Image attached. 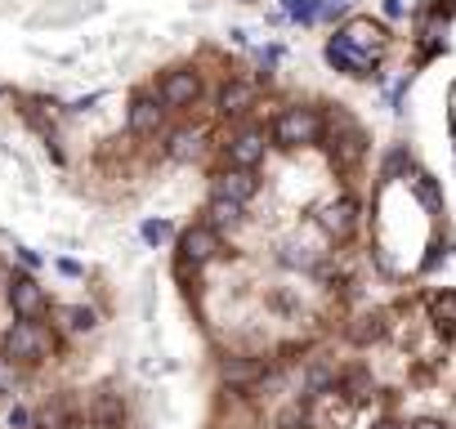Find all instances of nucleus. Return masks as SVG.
<instances>
[{
	"mask_svg": "<svg viewBox=\"0 0 456 429\" xmlns=\"http://www.w3.org/2000/svg\"><path fill=\"white\" fill-rule=\"evenodd\" d=\"M340 125H345V134H340V139H331V157H336L340 166H354V161L367 152V134H362L354 121H340Z\"/></svg>",
	"mask_w": 456,
	"mask_h": 429,
	"instance_id": "nucleus-12",
	"label": "nucleus"
},
{
	"mask_svg": "<svg viewBox=\"0 0 456 429\" xmlns=\"http://www.w3.org/2000/svg\"><path fill=\"white\" fill-rule=\"evenodd\" d=\"M210 220L238 229V224H242V201H233V197H210Z\"/></svg>",
	"mask_w": 456,
	"mask_h": 429,
	"instance_id": "nucleus-14",
	"label": "nucleus"
},
{
	"mask_svg": "<svg viewBox=\"0 0 456 429\" xmlns=\"http://www.w3.org/2000/svg\"><path fill=\"white\" fill-rule=\"evenodd\" d=\"M161 117H166V108H161V99H152V94H139V99L130 103V130H134V134H157V130H161Z\"/></svg>",
	"mask_w": 456,
	"mask_h": 429,
	"instance_id": "nucleus-11",
	"label": "nucleus"
},
{
	"mask_svg": "<svg viewBox=\"0 0 456 429\" xmlns=\"http://www.w3.org/2000/svg\"><path fill=\"white\" fill-rule=\"evenodd\" d=\"M411 429H447V425H443V420H429V416H425V420H416Z\"/></svg>",
	"mask_w": 456,
	"mask_h": 429,
	"instance_id": "nucleus-26",
	"label": "nucleus"
},
{
	"mask_svg": "<svg viewBox=\"0 0 456 429\" xmlns=\"http://www.w3.org/2000/svg\"><path fill=\"white\" fill-rule=\"evenodd\" d=\"M143 238H148V242H166V238H170V224L152 220V224H143Z\"/></svg>",
	"mask_w": 456,
	"mask_h": 429,
	"instance_id": "nucleus-22",
	"label": "nucleus"
},
{
	"mask_svg": "<svg viewBox=\"0 0 456 429\" xmlns=\"http://www.w3.org/2000/svg\"><path fill=\"white\" fill-rule=\"evenodd\" d=\"M265 130H242L238 139H228V166H242V170H256L265 161Z\"/></svg>",
	"mask_w": 456,
	"mask_h": 429,
	"instance_id": "nucleus-4",
	"label": "nucleus"
},
{
	"mask_svg": "<svg viewBox=\"0 0 456 429\" xmlns=\"http://www.w3.org/2000/svg\"><path fill=\"white\" fill-rule=\"evenodd\" d=\"M219 376H224L228 384H247V380H256V376H260V367H256V362L233 358V362H224V367H219Z\"/></svg>",
	"mask_w": 456,
	"mask_h": 429,
	"instance_id": "nucleus-15",
	"label": "nucleus"
},
{
	"mask_svg": "<svg viewBox=\"0 0 456 429\" xmlns=\"http://www.w3.org/2000/svg\"><path fill=\"white\" fill-rule=\"evenodd\" d=\"M94 411H99V420H117V416H121L117 398H99V407H94Z\"/></svg>",
	"mask_w": 456,
	"mask_h": 429,
	"instance_id": "nucleus-23",
	"label": "nucleus"
},
{
	"mask_svg": "<svg viewBox=\"0 0 456 429\" xmlns=\"http://www.w3.org/2000/svg\"><path fill=\"white\" fill-rule=\"evenodd\" d=\"M179 251H183L188 264H206V260H215V251H219V233H215L210 224H197V229H188V233L179 238Z\"/></svg>",
	"mask_w": 456,
	"mask_h": 429,
	"instance_id": "nucleus-5",
	"label": "nucleus"
},
{
	"mask_svg": "<svg viewBox=\"0 0 456 429\" xmlns=\"http://www.w3.org/2000/svg\"><path fill=\"white\" fill-rule=\"evenodd\" d=\"M45 349H50V336L41 331L37 318H19V322L5 331V358H10V362H32V358H41Z\"/></svg>",
	"mask_w": 456,
	"mask_h": 429,
	"instance_id": "nucleus-2",
	"label": "nucleus"
},
{
	"mask_svg": "<svg viewBox=\"0 0 456 429\" xmlns=\"http://www.w3.org/2000/svg\"><path fill=\"white\" fill-rule=\"evenodd\" d=\"M170 157H179V161H192V157H197V134H192V130H179V134H170Z\"/></svg>",
	"mask_w": 456,
	"mask_h": 429,
	"instance_id": "nucleus-18",
	"label": "nucleus"
},
{
	"mask_svg": "<svg viewBox=\"0 0 456 429\" xmlns=\"http://www.w3.org/2000/svg\"><path fill=\"white\" fill-rule=\"evenodd\" d=\"M340 41L354 45V50H362V54H371V59H380L385 45H389V32L380 23H371V19H349L345 32H340Z\"/></svg>",
	"mask_w": 456,
	"mask_h": 429,
	"instance_id": "nucleus-3",
	"label": "nucleus"
},
{
	"mask_svg": "<svg viewBox=\"0 0 456 429\" xmlns=\"http://www.w3.org/2000/svg\"><path fill=\"white\" fill-rule=\"evenodd\" d=\"M59 318H63V327H72V331H90V327H94V313H90V309H81V304L63 309Z\"/></svg>",
	"mask_w": 456,
	"mask_h": 429,
	"instance_id": "nucleus-19",
	"label": "nucleus"
},
{
	"mask_svg": "<svg viewBox=\"0 0 456 429\" xmlns=\"http://www.w3.org/2000/svg\"><path fill=\"white\" fill-rule=\"evenodd\" d=\"M251 103H256V85H247V81H228L219 90V112L224 117H242Z\"/></svg>",
	"mask_w": 456,
	"mask_h": 429,
	"instance_id": "nucleus-13",
	"label": "nucleus"
},
{
	"mask_svg": "<svg viewBox=\"0 0 456 429\" xmlns=\"http://www.w3.org/2000/svg\"><path fill=\"white\" fill-rule=\"evenodd\" d=\"M256 188H260V183H256V170H242V166H228V170L215 179V197H233V201H242V206L256 197Z\"/></svg>",
	"mask_w": 456,
	"mask_h": 429,
	"instance_id": "nucleus-6",
	"label": "nucleus"
},
{
	"mask_svg": "<svg viewBox=\"0 0 456 429\" xmlns=\"http://www.w3.org/2000/svg\"><path fill=\"white\" fill-rule=\"evenodd\" d=\"M287 14L300 19V23H314L322 14V5H314V0H287Z\"/></svg>",
	"mask_w": 456,
	"mask_h": 429,
	"instance_id": "nucleus-20",
	"label": "nucleus"
},
{
	"mask_svg": "<svg viewBox=\"0 0 456 429\" xmlns=\"http://www.w3.org/2000/svg\"><path fill=\"white\" fill-rule=\"evenodd\" d=\"M318 224H322L331 238H349V233H354V224H358V206H354L349 197L327 201V206H322V214H318Z\"/></svg>",
	"mask_w": 456,
	"mask_h": 429,
	"instance_id": "nucleus-9",
	"label": "nucleus"
},
{
	"mask_svg": "<svg viewBox=\"0 0 456 429\" xmlns=\"http://www.w3.org/2000/svg\"><path fill=\"white\" fill-rule=\"evenodd\" d=\"M41 425H45V429H63V425H68V416L54 407V411H41Z\"/></svg>",
	"mask_w": 456,
	"mask_h": 429,
	"instance_id": "nucleus-24",
	"label": "nucleus"
},
{
	"mask_svg": "<svg viewBox=\"0 0 456 429\" xmlns=\"http://www.w3.org/2000/svg\"><path fill=\"white\" fill-rule=\"evenodd\" d=\"M345 398H349V402H367V398H371L367 371H349V376H345Z\"/></svg>",
	"mask_w": 456,
	"mask_h": 429,
	"instance_id": "nucleus-16",
	"label": "nucleus"
},
{
	"mask_svg": "<svg viewBox=\"0 0 456 429\" xmlns=\"http://www.w3.org/2000/svg\"><path fill=\"white\" fill-rule=\"evenodd\" d=\"M0 282H5V273H0Z\"/></svg>",
	"mask_w": 456,
	"mask_h": 429,
	"instance_id": "nucleus-28",
	"label": "nucleus"
},
{
	"mask_svg": "<svg viewBox=\"0 0 456 429\" xmlns=\"http://www.w3.org/2000/svg\"><path fill=\"white\" fill-rule=\"evenodd\" d=\"M273 139L282 148H309V143L322 139V117L314 108H287L273 125Z\"/></svg>",
	"mask_w": 456,
	"mask_h": 429,
	"instance_id": "nucleus-1",
	"label": "nucleus"
},
{
	"mask_svg": "<svg viewBox=\"0 0 456 429\" xmlns=\"http://www.w3.org/2000/svg\"><path fill=\"white\" fill-rule=\"evenodd\" d=\"M201 94V81L192 77V72H170L166 81H161V108H188L192 99Z\"/></svg>",
	"mask_w": 456,
	"mask_h": 429,
	"instance_id": "nucleus-7",
	"label": "nucleus"
},
{
	"mask_svg": "<svg viewBox=\"0 0 456 429\" xmlns=\"http://www.w3.org/2000/svg\"><path fill=\"white\" fill-rule=\"evenodd\" d=\"M376 429H398V425H394V420H380V425H376Z\"/></svg>",
	"mask_w": 456,
	"mask_h": 429,
	"instance_id": "nucleus-27",
	"label": "nucleus"
},
{
	"mask_svg": "<svg viewBox=\"0 0 456 429\" xmlns=\"http://www.w3.org/2000/svg\"><path fill=\"white\" fill-rule=\"evenodd\" d=\"M429 318H434L438 327H443V322L456 327V295H434V300H429Z\"/></svg>",
	"mask_w": 456,
	"mask_h": 429,
	"instance_id": "nucleus-17",
	"label": "nucleus"
},
{
	"mask_svg": "<svg viewBox=\"0 0 456 429\" xmlns=\"http://www.w3.org/2000/svg\"><path fill=\"white\" fill-rule=\"evenodd\" d=\"M327 63H331V68H340V72H349V77H367V72L376 68V59H371V54H362V50L345 45L340 36L327 45Z\"/></svg>",
	"mask_w": 456,
	"mask_h": 429,
	"instance_id": "nucleus-10",
	"label": "nucleus"
},
{
	"mask_svg": "<svg viewBox=\"0 0 456 429\" xmlns=\"http://www.w3.org/2000/svg\"><path fill=\"white\" fill-rule=\"evenodd\" d=\"M411 188H416V197H420L429 210H438V192H434V183H429L425 174H416V179H411Z\"/></svg>",
	"mask_w": 456,
	"mask_h": 429,
	"instance_id": "nucleus-21",
	"label": "nucleus"
},
{
	"mask_svg": "<svg viewBox=\"0 0 456 429\" xmlns=\"http://www.w3.org/2000/svg\"><path fill=\"white\" fill-rule=\"evenodd\" d=\"M10 425H14V429H28V425H32V411H23V407H14V416H10Z\"/></svg>",
	"mask_w": 456,
	"mask_h": 429,
	"instance_id": "nucleus-25",
	"label": "nucleus"
},
{
	"mask_svg": "<svg viewBox=\"0 0 456 429\" xmlns=\"http://www.w3.org/2000/svg\"><path fill=\"white\" fill-rule=\"evenodd\" d=\"M10 309L19 318H41L45 313V291L32 282V278H14L10 282Z\"/></svg>",
	"mask_w": 456,
	"mask_h": 429,
	"instance_id": "nucleus-8",
	"label": "nucleus"
}]
</instances>
